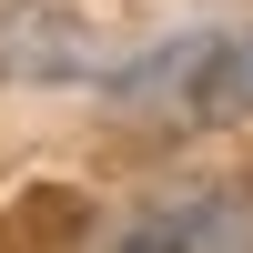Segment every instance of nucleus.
I'll use <instances>...</instances> for the list:
<instances>
[{
  "instance_id": "nucleus-1",
  "label": "nucleus",
  "mask_w": 253,
  "mask_h": 253,
  "mask_svg": "<svg viewBox=\"0 0 253 253\" xmlns=\"http://www.w3.org/2000/svg\"><path fill=\"white\" fill-rule=\"evenodd\" d=\"M122 91L172 122H253V31H193L172 51H152Z\"/></svg>"
},
{
  "instance_id": "nucleus-2",
  "label": "nucleus",
  "mask_w": 253,
  "mask_h": 253,
  "mask_svg": "<svg viewBox=\"0 0 253 253\" xmlns=\"http://www.w3.org/2000/svg\"><path fill=\"white\" fill-rule=\"evenodd\" d=\"M112 253H253V172L152 193V203L112 233Z\"/></svg>"
}]
</instances>
